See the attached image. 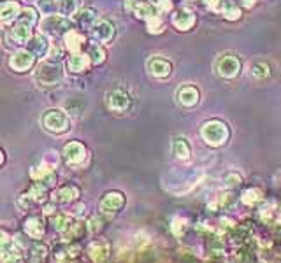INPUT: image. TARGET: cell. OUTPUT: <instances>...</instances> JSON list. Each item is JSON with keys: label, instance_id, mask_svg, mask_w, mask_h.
<instances>
[{"label": "cell", "instance_id": "obj_41", "mask_svg": "<svg viewBox=\"0 0 281 263\" xmlns=\"http://www.w3.org/2000/svg\"><path fill=\"white\" fill-rule=\"evenodd\" d=\"M86 228H88L90 234H98V232L104 228V219H102L100 216H92V218L88 219V223H86Z\"/></svg>", "mask_w": 281, "mask_h": 263}, {"label": "cell", "instance_id": "obj_16", "mask_svg": "<svg viewBox=\"0 0 281 263\" xmlns=\"http://www.w3.org/2000/svg\"><path fill=\"white\" fill-rule=\"evenodd\" d=\"M109 253H111V246L106 239H97L88 246V254L95 263H102L108 260Z\"/></svg>", "mask_w": 281, "mask_h": 263}, {"label": "cell", "instance_id": "obj_10", "mask_svg": "<svg viewBox=\"0 0 281 263\" xmlns=\"http://www.w3.org/2000/svg\"><path fill=\"white\" fill-rule=\"evenodd\" d=\"M30 177L36 182H43V184H46V186H53L56 181L55 165H51V163H48V162H43L41 165L32 167Z\"/></svg>", "mask_w": 281, "mask_h": 263}, {"label": "cell", "instance_id": "obj_36", "mask_svg": "<svg viewBox=\"0 0 281 263\" xmlns=\"http://www.w3.org/2000/svg\"><path fill=\"white\" fill-rule=\"evenodd\" d=\"M37 9L46 16H51L58 11V4L56 0H37Z\"/></svg>", "mask_w": 281, "mask_h": 263}, {"label": "cell", "instance_id": "obj_19", "mask_svg": "<svg viewBox=\"0 0 281 263\" xmlns=\"http://www.w3.org/2000/svg\"><path fill=\"white\" fill-rule=\"evenodd\" d=\"M26 49H28V51H32L36 56L44 58V56L49 55V43H48V39L43 35V33H37V35H32V39L26 43Z\"/></svg>", "mask_w": 281, "mask_h": 263}, {"label": "cell", "instance_id": "obj_46", "mask_svg": "<svg viewBox=\"0 0 281 263\" xmlns=\"http://www.w3.org/2000/svg\"><path fill=\"white\" fill-rule=\"evenodd\" d=\"M241 6L246 7V9H252L255 6V0H241Z\"/></svg>", "mask_w": 281, "mask_h": 263}, {"label": "cell", "instance_id": "obj_1", "mask_svg": "<svg viewBox=\"0 0 281 263\" xmlns=\"http://www.w3.org/2000/svg\"><path fill=\"white\" fill-rule=\"evenodd\" d=\"M200 137L204 139V142L211 147H220L229 140L230 130L223 121L220 120H209L202 125L200 128Z\"/></svg>", "mask_w": 281, "mask_h": 263}, {"label": "cell", "instance_id": "obj_12", "mask_svg": "<svg viewBox=\"0 0 281 263\" xmlns=\"http://www.w3.org/2000/svg\"><path fill=\"white\" fill-rule=\"evenodd\" d=\"M125 6H127L128 11H132V13L135 14L140 20H150L151 16H157L160 11L157 9V6L151 2H140V0H127L125 2Z\"/></svg>", "mask_w": 281, "mask_h": 263}, {"label": "cell", "instance_id": "obj_32", "mask_svg": "<svg viewBox=\"0 0 281 263\" xmlns=\"http://www.w3.org/2000/svg\"><path fill=\"white\" fill-rule=\"evenodd\" d=\"M72 223H74L72 216L65 214V212H60V214L53 216V227H55V230H58L60 234H63V232H65Z\"/></svg>", "mask_w": 281, "mask_h": 263}, {"label": "cell", "instance_id": "obj_30", "mask_svg": "<svg viewBox=\"0 0 281 263\" xmlns=\"http://www.w3.org/2000/svg\"><path fill=\"white\" fill-rule=\"evenodd\" d=\"M56 4H58V13L62 16L71 18L79 11V0H56Z\"/></svg>", "mask_w": 281, "mask_h": 263}, {"label": "cell", "instance_id": "obj_31", "mask_svg": "<svg viewBox=\"0 0 281 263\" xmlns=\"http://www.w3.org/2000/svg\"><path fill=\"white\" fill-rule=\"evenodd\" d=\"M76 20H78V25L83 26V28H92L97 23V13L93 9H83Z\"/></svg>", "mask_w": 281, "mask_h": 263}, {"label": "cell", "instance_id": "obj_39", "mask_svg": "<svg viewBox=\"0 0 281 263\" xmlns=\"http://www.w3.org/2000/svg\"><path fill=\"white\" fill-rule=\"evenodd\" d=\"M234 202V195L232 193H222L220 197H216V200L213 202L209 207H215V209H227L230 204Z\"/></svg>", "mask_w": 281, "mask_h": 263}, {"label": "cell", "instance_id": "obj_42", "mask_svg": "<svg viewBox=\"0 0 281 263\" xmlns=\"http://www.w3.org/2000/svg\"><path fill=\"white\" fill-rule=\"evenodd\" d=\"M65 109H67V112H71V114H81L83 112V109H85V102L83 100H78V98H74V100H69L65 104Z\"/></svg>", "mask_w": 281, "mask_h": 263}, {"label": "cell", "instance_id": "obj_38", "mask_svg": "<svg viewBox=\"0 0 281 263\" xmlns=\"http://www.w3.org/2000/svg\"><path fill=\"white\" fill-rule=\"evenodd\" d=\"M223 18L229 21H237L239 18H241V9H239L237 6H234V4H227L225 7H223Z\"/></svg>", "mask_w": 281, "mask_h": 263}, {"label": "cell", "instance_id": "obj_37", "mask_svg": "<svg viewBox=\"0 0 281 263\" xmlns=\"http://www.w3.org/2000/svg\"><path fill=\"white\" fill-rule=\"evenodd\" d=\"M170 230L176 237H181L183 232L187 230V219L181 218V216H174L172 221H170Z\"/></svg>", "mask_w": 281, "mask_h": 263}, {"label": "cell", "instance_id": "obj_40", "mask_svg": "<svg viewBox=\"0 0 281 263\" xmlns=\"http://www.w3.org/2000/svg\"><path fill=\"white\" fill-rule=\"evenodd\" d=\"M148 21V32L150 33H162L164 32V21H162V18L158 16H151Z\"/></svg>", "mask_w": 281, "mask_h": 263}, {"label": "cell", "instance_id": "obj_43", "mask_svg": "<svg viewBox=\"0 0 281 263\" xmlns=\"http://www.w3.org/2000/svg\"><path fill=\"white\" fill-rule=\"evenodd\" d=\"M48 254V247L43 246V244H36V246L32 247V256L36 258V260H44Z\"/></svg>", "mask_w": 281, "mask_h": 263}, {"label": "cell", "instance_id": "obj_3", "mask_svg": "<svg viewBox=\"0 0 281 263\" xmlns=\"http://www.w3.org/2000/svg\"><path fill=\"white\" fill-rule=\"evenodd\" d=\"M72 28H74V23L71 21V18L62 16V14H51V16H46L41 21V32L48 33L51 37L65 35Z\"/></svg>", "mask_w": 281, "mask_h": 263}, {"label": "cell", "instance_id": "obj_35", "mask_svg": "<svg viewBox=\"0 0 281 263\" xmlns=\"http://www.w3.org/2000/svg\"><path fill=\"white\" fill-rule=\"evenodd\" d=\"M252 76L255 79H267L271 76V67L264 62H255L252 65Z\"/></svg>", "mask_w": 281, "mask_h": 263}, {"label": "cell", "instance_id": "obj_13", "mask_svg": "<svg viewBox=\"0 0 281 263\" xmlns=\"http://www.w3.org/2000/svg\"><path fill=\"white\" fill-rule=\"evenodd\" d=\"M20 200H26V204H23V207H30L32 204H44L48 200V186L43 182H33L30 186L28 193L20 197Z\"/></svg>", "mask_w": 281, "mask_h": 263}, {"label": "cell", "instance_id": "obj_20", "mask_svg": "<svg viewBox=\"0 0 281 263\" xmlns=\"http://www.w3.org/2000/svg\"><path fill=\"white\" fill-rule=\"evenodd\" d=\"M172 23H174V26H176L178 30L187 32V30H190L193 25H195V14H193L192 11H188V9H181L172 16Z\"/></svg>", "mask_w": 281, "mask_h": 263}, {"label": "cell", "instance_id": "obj_29", "mask_svg": "<svg viewBox=\"0 0 281 263\" xmlns=\"http://www.w3.org/2000/svg\"><path fill=\"white\" fill-rule=\"evenodd\" d=\"M241 200L244 205L253 207V205L260 204V202L264 200V193H262L260 188H246L244 192L241 193Z\"/></svg>", "mask_w": 281, "mask_h": 263}, {"label": "cell", "instance_id": "obj_28", "mask_svg": "<svg viewBox=\"0 0 281 263\" xmlns=\"http://www.w3.org/2000/svg\"><path fill=\"white\" fill-rule=\"evenodd\" d=\"M79 251H81V247L79 246H76V244H69V246L58 249V253L55 254V260L58 263H67V261L74 260V258H78Z\"/></svg>", "mask_w": 281, "mask_h": 263}, {"label": "cell", "instance_id": "obj_21", "mask_svg": "<svg viewBox=\"0 0 281 263\" xmlns=\"http://www.w3.org/2000/svg\"><path fill=\"white\" fill-rule=\"evenodd\" d=\"M148 70L155 78H167L172 72V65H170V62H167L164 58H151L148 62Z\"/></svg>", "mask_w": 281, "mask_h": 263}, {"label": "cell", "instance_id": "obj_4", "mask_svg": "<svg viewBox=\"0 0 281 263\" xmlns=\"http://www.w3.org/2000/svg\"><path fill=\"white\" fill-rule=\"evenodd\" d=\"M43 125L51 133H63L69 130V116L62 109H49L43 116Z\"/></svg>", "mask_w": 281, "mask_h": 263}, {"label": "cell", "instance_id": "obj_18", "mask_svg": "<svg viewBox=\"0 0 281 263\" xmlns=\"http://www.w3.org/2000/svg\"><path fill=\"white\" fill-rule=\"evenodd\" d=\"M21 13V6L16 0H6V2H0V23H7L18 20Z\"/></svg>", "mask_w": 281, "mask_h": 263}, {"label": "cell", "instance_id": "obj_27", "mask_svg": "<svg viewBox=\"0 0 281 263\" xmlns=\"http://www.w3.org/2000/svg\"><path fill=\"white\" fill-rule=\"evenodd\" d=\"M88 230L86 228V223H81V221H74L65 232H63V241L71 242V241H76V239H81L85 235V232Z\"/></svg>", "mask_w": 281, "mask_h": 263}, {"label": "cell", "instance_id": "obj_23", "mask_svg": "<svg viewBox=\"0 0 281 263\" xmlns=\"http://www.w3.org/2000/svg\"><path fill=\"white\" fill-rule=\"evenodd\" d=\"M92 63L88 55H83V53H72V56L67 60V67H69L71 72L74 74H79V72H85L88 65Z\"/></svg>", "mask_w": 281, "mask_h": 263}, {"label": "cell", "instance_id": "obj_6", "mask_svg": "<svg viewBox=\"0 0 281 263\" xmlns=\"http://www.w3.org/2000/svg\"><path fill=\"white\" fill-rule=\"evenodd\" d=\"M62 156L67 162V165L79 167L86 162V158H88V151H86L85 144L78 142V140H71V142H67L65 146H63Z\"/></svg>", "mask_w": 281, "mask_h": 263}, {"label": "cell", "instance_id": "obj_34", "mask_svg": "<svg viewBox=\"0 0 281 263\" xmlns=\"http://www.w3.org/2000/svg\"><path fill=\"white\" fill-rule=\"evenodd\" d=\"M16 21L25 23V25H28V26H33L37 23V11L33 9V7H25V9H21Z\"/></svg>", "mask_w": 281, "mask_h": 263}, {"label": "cell", "instance_id": "obj_7", "mask_svg": "<svg viewBox=\"0 0 281 263\" xmlns=\"http://www.w3.org/2000/svg\"><path fill=\"white\" fill-rule=\"evenodd\" d=\"M106 104L111 110H116V112H125L132 104V98L130 95L127 93L125 90L121 88H116V90L109 91L108 97H106Z\"/></svg>", "mask_w": 281, "mask_h": 263}, {"label": "cell", "instance_id": "obj_17", "mask_svg": "<svg viewBox=\"0 0 281 263\" xmlns=\"http://www.w3.org/2000/svg\"><path fill=\"white\" fill-rule=\"evenodd\" d=\"M199 98H200V93L195 86H190V85L181 86L180 91H178V102L183 107H193V105H197Z\"/></svg>", "mask_w": 281, "mask_h": 263}, {"label": "cell", "instance_id": "obj_45", "mask_svg": "<svg viewBox=\"0 0 281 263\" xmlns=\"http://www.w3.org/2000/svg\"><path fill=\"white\" fill-rule=\"evenodd\" d=\"M202 2H204V6H206L207 9H211V11L218 9V6H220V0H202Z\"/></svg>", "mask_w": 281, "mask_h": 263}, {"label": "cell", "instance_id": "obj_44", "mask_svg": "<svg viewBox=\"0 0 281 263\" xmlns=\"http://www.w3.org/2000/svg\"><path fill=\"white\" fill-rule=\"evenodd\" d=\"M225 182L230 186H237L239 182H241V175H239L237 172H229L225 175Z\"/></svg>", "mask_w": 281, "mask_h": 263}, {"label": "cell", "instance_id": "obj_8", "mask_svg": "<svg viewBox=\"0 0 281 263\" xmlns=\"http://www.w3.org/2000/svg\"><path fill=\"white\" fill-rule=\"evenodd\" d=\"M125 205V195L121 192H109L100 200V212L102 214H116Z\"/></svg>", "mask_w": 281, "mask_h": 263}, {"label": "cell", "instance_id": "obj_24", "mask_svg": "<svg viewBox=\"0 0 281 263\" xmlns=\"http://www.w3.org/2000/svg\"><path fill=\"white\" fill-rule=\"evenodd\" d=\"M63 43H65V48L69 49L71 53H79L83 46H85L86 39L83 33L76 32V30H71V32H67L65 35H63Z\"/></svg>", "mask_w": 281, "mask_h": 263}, {"label": "cell", "instance_id": "obj_15", "mask_svg": "<svg viewBox=\"0 0 281 263\" xmlns=\"http://www.w3.org/2000/svg\"><path fill=\"white\" fill-rule=\"evenodd\" d=\"M92 35L97 43H109L115 37V25L108 20H100L92 26Z\"/></svg>", "mask_w": 281, "mask_h": 263}, {"label": "cell", "instance_id": "obj_11", "mask_svg": "<svg viewBox=\"0 0 281 263\" xmlns=\"http://www.w3.org/2000/svg\"><path fill=\"white\" fill-rule=\"evenodd\" d=\"M33 63H36V55L28 49H20V51L13 53V56L9 58L11 68L16 72H26L33 67Z\"/></svg>", "mask_w": 281, "mask_h": 263}, {"label": "cell", "instance_id": "obj_33", "mask_svg": "<svg viewBox=\"0 0 281 263\" xmlns=\"http://www.w3.org/2000/svg\"><path fill=\"white\" fill-rule=\"evenodd\" d=\"M86 55L90 56V60H92V63H95V65H98V63H102L106 60V51L104 48H102L100 44L93 43L88 46V51H86Z\"/></svg>", "mask_w": 281, "mask_h": 263}, {"label": "cell", "instance_id": "obj_5", "mask_svg": "<svg viewBox=\"0 0 281 263\" xmlns=\"http://www.w3.org/2000/svg\"><path fill=\"white\" fill-rule=\"evenodd\" d=\"M23 253L7 234L0 232V263H21Z\"/></svg>", "mask_w": 281, "mask_h": 263}, {"label": "cell", "instance_id": "obj_25", "mask_svg": "<svg viewBox=\"0 0 281 263\" xmlns=\"http://www.w3.org/2000/svg\"><path fill=\"white\" fill-rule=\"evenodd\" d=\"M78 197H79V190L76 188L74 184L62 186V188H58L55 193V200L60 202V204H71V202H74Z\"/></svg>", "mask_w": 281, "mask_h": 263}, {"label": "cell", "instance_id": "obj_14", "mask_svg": "<svg viewBox=\"0 0 281 263\" xmlns=\"http://www.w3.org/2000/svg\"><path fill=\"white\" fill-rule=\"evenodd\" d=\"M9 39H11V43L16 44V46L26 44L30 39H32V26L16 21L9 28Z\"/></svg>", "mask_w": 281, "mask_h": 263}, {"label": "cell", "instance_id": "obj_26", "mask_svg": "<svg viewBox=\"0 0 281 263\" xmlns=\"http://www.w3.org/2000/svg\"><path fill=\"white\" fill-rule=\"evenodd\" d=\"M172 151L180 160H190V156H192V147L185 137H176L172 140Z\"/></svg>", "mask_w": 281, "mask_h": 263}, {"label": "cell", "instance_id": "obj_22", "mask_svg": "<svg viewBox=\"0 0 281 263\" xmlns=\"http://www.w3.org/2000/svg\"><path fill=\"white\" fill-rule=\"evenodd\" d=\"M46 232V223L39 216H33L25 221V234L32 239H41Z\"/></svg>", "mask_w": 281, "mask_h": 263}, {"label": "cell", "instance_id": "obj_2", "mask_svg": "<svg viewBox=\"0 0 281 263\" xmlns=\"http://www.w3.org/2000/svg\"><path fill=\"white\" fill-rule=\"evenodd\" d=\"M63 79L62 65L55 60H46L36 70V81L41 86H56Z\"/></svg>", "mask_w": 281, "mask_h": 263}, {"label": "cell", "instance_id": "obj_47", "mask_svg": "<svg viewBox=\"0 0 281 263\" xmlns=\"http://www.w3.org/2000/svg\"><path fill=\"white\" fill-rule=\"evenodd\" d=\"M4 163V153H2V149H0V165Z\"/></svg>", "mask_w": 281, "mask_h": 263}, {"label": "cell", "instance_id": "obj_9", "mask_svg": "<svg viewBox=\"0 0 281 263\" xmlns=\"http://www.w3.org/2000/svg\"><path fill=\"white\" fill-rule=\"evenodd\" d=\"M216 70L222 78L225 79H232L239 74L241 70V62L239 58H235L234 55H223L222 58L216 62Z\"/></svg>", "mask_w": 281, "mask_h": 263}]
</instances>
